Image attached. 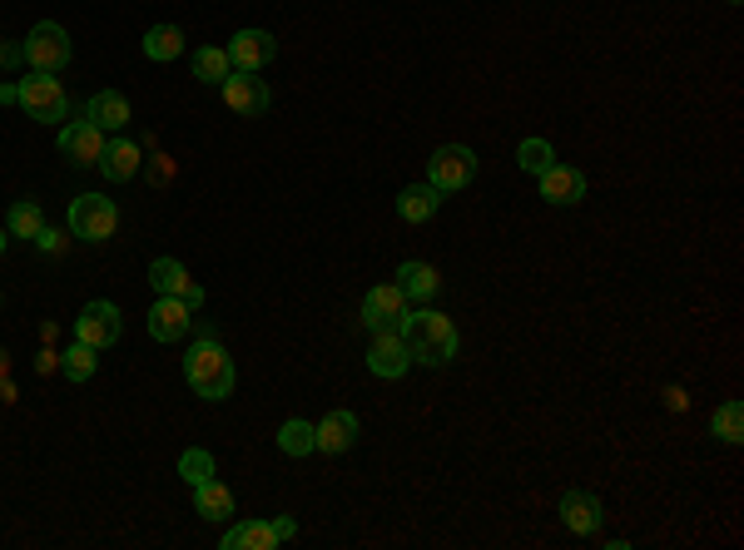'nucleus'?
<instances>
[{
  "instance_id": "obj_12",
  "label": "nucleus",
  "mask_w": 744,
  "mask_h": 550,
  "mask_svg": "<svg viewBox=\"0 0 744 550\" xmlns=\"http://www.w3.org/2000/svg\"><path fill=\"white\" fill-rule=\"evenodd\" d=\"M219 95H224V104L234 114H263L273 104V95H269V85H263L259 75H244V70H234V75L219 85Z\"/></svg>"
},
{
  "instance_id": "obj_39",
  "label": "nucleus",
  "mask_w": 744,
  "mask_h": 550,
  "mask_svg": "<svg viewBox=\"0 0 744 550\" xmlns=\"http://www.w3.org/2000/svg\"><path fill=\"white\" fill-rule=\"evenodd\" d=\"M730 5H740V0H730Z\"/></svg>"
},
{
  "instance_id": "obj_37",
  "label": "nucleus",
  "mask_w": 744,
  "mask_h": 550,
  "mask_svg": "<svg viewBox=\"0 0 744 550\" xmlns=\"http://www.w3.org/2000/svg\"><path fill=\"white\" fill-rule=\"evenodd\" d=\"M5 367H11V358H5V348H0V377H5Z\"/></svg>"
},
{
  "instance_id": "obj_16",
  "label": "nucleus",
  "mask_w": 744,
  "mask_h": 550,
  "mask_svg": "<svg viewBox=\"0 0 744 550\" xmlns=\"http://www.w3.org/2000/svg\"><path fill=\"white\" fill-rule=\"evenodd\" d=\"M352 441H358V412H327L323 422H318L313 451H323V457H343Z\"/></svg>"
},
{
  "instance_id": "obj_38",
  "label": "nucleus",
  "mask_w": 744,
  "mask_h": 550,
  "mask_svg": "<svg viewBox=\"0 0 744 550\" xmlns=\"http://www.w3.org/2000/svg\"><path fill=\"white\" fill-rule=\"evenodd\" d=\"M0 253H5V234H0Z\"/></svg>"
},
{
  "instance_id": "obj_17",
  "label": "nucleus",
  "mask_w": 744,
  "mask_h": 550,
  "mask_svg": "<svg viewBox=\"0 0 744 550\" xmlns=\"http://www.w3.org/2000/svg\"><path fill=\"white\" fill-rule=\"evenodd\" d=\"M85 120H90L95 129H104V135H120L124 124H129V100H124L120 90H100L85 104Z\"/></svg>"
},
{
  "instance_id": "obj_24",
  "label": "nucleus",
  "mask_w": 744,
  "mask_h": 550,
  "mask_svg": "<svg viewBox=\"0 0 744 550\" xmlns=\"http://www.w3.org/2000/svg\"><path fill=\"white\" fill-rule=\"evenodd\" d=\"M145 55L159 60V65H164V60H179L184 55V30L179 25H154V30L145 35Z\"/></svg>"
},
{
  "instance_id": "obj_30",
  "label": "nucleus",
  "mask_w": 744,
  "mask_h": 550,
  "mask_svg": "<svg viewBox=\"0 0 744 550\" xmlns=\"http://www.w3.org/2000/svg\"><path fill=\"white\" fill-rule=\"evenodd\" d=\"M5 228H11L15 238H35L40 228H46V218H40V209H35L30 199H21V203H11V218H5Z\"/></svg>"
},
{
  "instance_id": "obj_6",
  "label": "nucleus",
  "mask_w": 744,
  "mask_h": 550,
  "mask_svg": "<svg viewBox=\"0 0 744 550\" xmlns=\"http://www.w3.org/2000/svg\"><path fill=\"white\" fill-rule=\"evenodd\" d=\"M476 179V154L467 145H442L437 154L427 159V184L437 193H457Z\"/></svg>"
},
{
  "instance_id": "obj_25",
  "label": "nucleus",
  "mask_w": 744,
  "mask_h": 550,
  "mask_svg": "<svg viewBox=\"0 0 744 550\" xmlns=\"http://www.w3.org/2000/svg\"><path fill=\"white\" fill-rule=\"evenodd\" d=\"M318 441V427L313 422H303V416H294V422H283L278 427V451L283 457H308Z\"/></svg>"
},
{
  "instance_id": "obj_29",
  "label": "nucleus",
  "mask_w": 744,
  "mask_h": 550,
  "mask_svg": "<svg viewBox=\"0 0 744 550\" xmlns=\"http://www.w3.org/2000/svg\"><path fill=\"white\" fill-rule=\"evenodd\" d=\"M517 164L526 168V174H546V168L556 164V149L546 145V139H521V149H517Z\"/></svg>"
},
{
  "instance_id": "obj_3",
  "label": "nucleus",
  "mask_w": 744,
  "mask_h": 550,
  "mask_svg": "<svg viewBox=\"0 0 744 550\" xmlns=\"http://www.w3.org/2000/svg\"><path fill=\"white\" fill-rule=\"evenodd\" d=\"M114 228H120L114 199H104V193H79V199L70 203V234H75L79 243H104V238H114Z\"/></svg>"
},
{
  "instance_id": "obj_31",
  "label": "nucleus",
  "mask_w": 744,
  "mask_h": 550,
  "mask_svg": "<svg viewBox=\"0 0 744 550\" xmlns=\"http://www.w3.org/2000/svg\"><path fill=\"white\" fill-rule=\"evenodd\" d=\"M179 476H184V482H189V486L209 482V476H214V457H209V451H203V447H189V451H184V457H179Z\"/></svg>"
},
{
  "instance_id": "obj_23",
  "label": "nucleus",
  "mask_w": 744,
  "mask_h": 550,
  "mask_svg": "<svg viewBox=\"0 0 744 550\" xmlns=\"http://www.w3.org/2000/svg\"><path fill=\"white\" fill-rule=\"evenodd\" d=\"M442 193L432 189V184H412V189H402V199H397V214L407 218V224H427L432 214H437Z\"/></svg>"
},
{
  "instance_id": "obj_22",
  "label": "nucleus",
  "mask_w": 744,
  "mask_h": 550,
  "mask_svg": "<svg viewBox=\"0 0 744 550\" xmlns=\"http://www.w3.org/2000/svg\"><path fill=\"white\" fill-rule=\"evenodd\" d=\"M437 288H442V278H437V268H432V263L407 259L402 268H397V292H402V298H432Z\"/></svg>"
},
{
  "instance_id": "obj_28",
  "label": "nucleus",
  "mask_w": 744,
  "mask_h": 550,
  "mask_svg": "<svg viewBox=\"0 0 744 550\" xmlns=\"http://www.w3.org/2000/svg\"><path fill=\"white\" fill-rule=\"evenodd\" d=\"M710 432L720 441H730V447H740L744 441V407L740 402H724V407H715V416H710Z\"/></svg>"
},
{
  "instance_id": "obj_20",
  "label": "nucleus",
  "mask_w": 744,
  "mask_h": 550,
  "mask_svg": "<svg viewBox=\"0 0 744 550\" xmlns=\"http://www.w3.org/2000/svg\"><path fill=\"white\" fill-rule=\"evenodd\" d=\"M194 511H199L203 521H228L234 516V491H228L219 476H209V482L194 486Z\"/></svg>"
},
{
  "instance_id": "obj_33",
  "label": "nucleus",
  "mask_w": 744,
  "mask_h": 550,
  "mask_svg": "<svg viewBox=\"0 0 744 550\" xmlns=\"http://www.w3.org/2000/svg\"><path fill=\"white\" fill-rule=\"evenodd\" d=\"M273 530H278V540H294L298 536V521L294 516H278V521H273Z\"/></svg>"
},
{
  "instance_id": "obj_7",
  "label": "nucleus",
  "mask_w": 744,
  "mask_h": 550,
  "mask_svg": "<svg viewBox=\"0 0 744 550\" xmlns=\"http://www.w3.org/2000/svg\"><path fill=\"white\" fill-rule=\"evenodd\" d=\"M75 337H79V342H90L95 352L114 348V342L124 337V317H120V308L104 303V298L85 303V308H79V317H75Z\"/></svg>"
},
{
  "instance_id": "obj_5",
  "label": "nucleus",
  "mask_w": 744,
  "mask_h": 550,
  "mask_svg": "<svg viewBox=\"0 0 744 550\" xmlns=\"http://www.w3.org/2000/svg\"><path fill=\"white\" fill-rule=\"evenodd\" d=\"M21 50H25V60H30V70H40V75H60V70L70 65V35H65V25H55V21L35 25Z\"/></svg>"
},
{
  "instance_id": "obj_19",
  "label": "nucleus",
  "mask_w": 744,
  "mask_h": 550,
  "mask_svg": "<svg viewBox=\"0 0 744 550\" xmlns=\"http://www.w3.org/2000/svg\"><path fill=\"white\" fill-rule=\"evenodd\" d=\"M561 521L575 536H596L600 530V501L591 491H566L561 496Z\"/></svg>"
},
{
  "instance_id": "obj_26",
  "label": "nucleus",
  "mask_w": 744,
  "mask_h": 550,
  "mask_svg": "<svg viewBox=\"0 0 744 550\" xmlns=\"http://www.w3.org/2000/svg\"><path fill=\"white\" fill-rule=\"evenodd\" d=\"M95 367H100V358H95V348L90 342H79V337H75V348L70 352H60V372H65L70 383H90Z\"/></svg>"
},
{
  "instance_id": "obj_36",
  "label": "nucleus",
  "mask_w": 744,
  "mask_h": 550,
  "mask_svg": "<svg viewBox=\"0 0 744 550\" xmlns=\"http://www.w3.org/2000/svg\"><path fill=\"white\" fill-rule=\"evenodd\" d=\"M25 60V50H15V46H0V65H21Z\"/></svg>"
},
{
  "instance_id": "obj_35",
  "label": "nucleus",
  "mask_w": 744,
  "mask_h": 550,
  "mask_svg": "<svg viewBox=\"0 0 744 550\" xmlns=\"http://www.w3.org/2000/svg\"><path fill=\"white\" fill-rule=\"evenodd\" d=\"M0 104H21V79H15V85H0Z\"/></svg>"
},
{
  "instance_id": "obj_10",
  "label": "nucleus",
  "mask_w": 744,
  "mask_h": 550,
  "mask_svg": "<svg viewBox=\"0 0 744 550\" xmlns=\"http://www.w3.org/2000/svg\"><path fill=\"white\" fill-rule=\"evenodd\" d=\"M194 323V308L184 298H170V292H159L154 308H149V337L154 342H179Z\"/></svg>"
},
{
  "instance_id": "obj_1",
  "label": "nucleus",
  "mask_w": 744,
  "mask_h": 550,
  "mask_svg": "<svg viewBox=\"0 0 744 550\" xmlns=\"http://www.w3.org/2000/svg\"><path fill=\"white\" fill-rule=\"evenodd\" d=\"M184 383H189L203 402L234 397L238 372H234V358L224 352V342H219V333H199V342H194L189 358H184Z\"/></svg>"
},
{
  "instance_id": "obj_15",
  "label": "nucleus",
  "mask_w": 744,
  "mask_h": 550,
  "mask_svg": "<svg viewBox=\"0 0 744 550\" xmlns=\"http://www.w3.org/2000/svg\"><path fill=\"white\" fill-rule=\"evenodd\" d=\"M536 179H542V199L546 203H561V209H571V203L586 199V174H581V168L551 164L546 174H536Z\"/></svg>"
},
{
  "instance_id": "obj_4",
  "label": "nucleus",
  "mask_w": 744,
  "mask_h": 550,
  "mask_svg": "<svg viewBox=\"0 0 744 550\" xmlns=\"http://www.w3.org/2000/svg\"><path fill=\"white\" fill-rule=\"evenodd\" d=\"M21 110L30 114V120H40V124H60V120H70V95H65V85H60L55 75L30 70V75L21 79Z\"/></svg>"
},
{
  "instance_id": "obj_14",
  "label": "nucleus",
  "mask_w": 744,
  "mask_h": 550,
  "mask_svg": "<svg viewBox=\"0 0 744 550\" xmlns=\"http://www.w3.org/2000/svg\"><path fill=\"white\" fill-rule=\"evenodd\" d=\"M368 367H372V377L397 383V377L412 367V352L402 348V337H397V333H377V337H372V348H368Z\"/></svg>"
},
{
  "instance_id": "obj_8",
  "label": "nucleus",
  "mask_w": 744,
  "mask_h": 550,
  "mask_svg": "<svg viewBox=\"0 0 744 550\" xmlns=\"http://www.w3.org/2000/svg\"><path fill=\"white\" fill-rule=\"evenodd\" d=\"M407 317V298L397 292V283H383V288H368V298H362V327H368L372 337L377 333H397Z\"/></svg>"
},
{
  "instance_id": "obj_11",
  "label": "nucleus",
  "mask_w": 744,
  "mask_h": 550,
  "mask_svg": "<svg viewBox=\"0 0 744 550\" xmlns=\"http://www.w3.org/2000/svg\"><path fill=\"white\" fill-rule=\"evenodd\" d=\"M60 154H65L70 164H79V168H95L100 164V154H104V129H95L90 120L65 124V129H60Z\"/></svg>"
},
{
  "instance_id": "obj_34",
  "label": "nucleus",
  "mask_w": 744,
  "mask_h": 550,
  "mask_svg": "<svg viewBox=\"0 0 744 550\" xmlns=\"http://www.w3.org/2000/svg\"><path fill=\"white\" fill-rule=\"evenodd\" d=\"M666 402H670V412H685V407H690V397L680 392V387H670V392H666Z\"/></svg>"
},
{
  "instance_id": "obj_32",
  "label": "nucleus",
  "mask_w": 744,
  "mask_h": 550,
  "mask_svg": "<svg viewBox=\"0 0 744 550\" xmlns=\"http://www.w3.org/2000/svg\"><path fill=\"white\" fill-rule=\"evenodd\" d=\"M35 243L46 248V253H60V248H65V238H60V234H50V228H40V234H35Z\"/></svg>"
},
{
  "instance_id": "obj_13",
  "label": "nucleus",
  "mask_w": 744,
  "mask_h": 550,
  "mask_svg": "<svg viewBox=\"0 0 744 550\" xmlns=\"http://www.w3.org/2000/svg\"><path fill=\"white\" fill-rule=\"evenodd\" d=\"M149 283H154V292H170V298H184V303L199 313L203 308V288L199 283L184 273V263L179 259H154L149 263Z\"/></svg>"
},
{
  "instance_id": "obj_18",
  "label": "nucleus",
  "mask_w": 744,
  "mask_h": 550,
  "mask_svg": "<svg viewBox=\"0 0 744 550\" xmlns=\"http://www.w3.org/2000/svg\"><path fill=\"white\" fill-rule=\"evenodd\" d=\"M110 184H124L139 174V145H129V139H104V154L100 164H95Z\"/></svg>"
},
{
  "instance_id": "obj_2",
  "label": "nucleus",
  "mask_w": 744,
  "mask_h": 550,
  "mask_svg": "<svg viewBox=\"0 0 744 550\" xmlns=\"http://www.w3.org/2000/svg\"><path fill=\"white\" fill-rule=\"evenodd\" d=\"M397 337H402V348L412 352L418 367H447V362L457 358V327H451V317L432 313V308L407 313Z\"/></svg>"
},
{
  "instance_id": "obj_21",
  "label": "nucleus",
  "mask_w": 744,
  "mask_h": 550,
  "mask_svg": "<svg viewBox=\"0 0 744 550\" xmlns=\"http://www.w3.org/2000/svg\"><path fill=\"white\" fill-rule=\"evenodd\" d=\"M219 546L224 550H273L278 546V530H273V521H238L234 530H224Z\"/></svg>"
},
{
  "instance_id": "obj_9",
  "label": "nucleus",
  "mask_w": 744,
  "mask_h": 550,
  "mask_svg": "<svg viewBox=\"0 0 744 550\" xmlns=\"http://www.w3.org/2000/svg\"><path fill=\"white\" fill-rule=\"evenodd\" d=\"M224 55H228V65H234V70H244V75H259V70L269 65L273 55H278V40H273L269 30H238L234 40L224 46Z\"/></svg>"
},
{
  "instance_id": "obj_27",
  "label": "nucleus",
  "mask_w": 744,
  "mask_h": 550,
  "mask_svg": "<svg viewBox=\"0 0 744 550\" xmlns=\"http://www.w3.org/2000/svg\"><path fill=\"white\" fill-rule=\"evenodd\" d=\"M228 75H234V65H228V55H224V50L203 46L199 55H194V79H199V85H224Z\"/></svg>"
}]
</instances>
